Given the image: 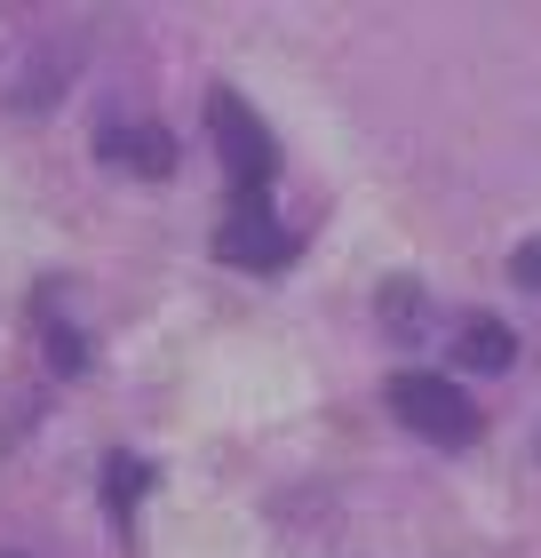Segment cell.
Returning <instances> with one entry per match:
<instances>
[{
    "mask_svg": "<svg viewBox=\"0 0 541 558\" xmlns=\"http://www.w3.org/2000/svg\"><path fill=\"white\" fill-rule=\"evenodd\" d=\"M144 487H151L144 454H104V502H112V519H120V535H127V519H136V495Z\"/></svg>",
    "mask_w": 541,
    "mask_h": 558,
    "instance_id": "6",
    "label": "cell"
},
{
    "mask_svg": "<svg viewBox=\"0 0 541 558\" xmlns=\"http://www.w3.org/2000/svg\"><path fill=\"white\" fill-rule=\"evenodd\" d=\"M509 279H518V288H533V295H541V240H526L518 256H509Z\"/></svg>",
    "mask_w": 541,
    "mask_h": 558,
    "instance_id": "8",
    "label": "cell"
},
{
    "mask_svg": "<svg viewBox=\"0 0 541 558\" xmlns=\"http://www.w3.org/2000/svg\"><path fill=\"white\" fill-rule=\"evenodd\" d=\"M96 151H104V168H120V175H175V136L160 120H112V129L96 136Z\"/></svg>",
    "mask_w": 541,
    "mask_h": 558,
    "instance_id": "4",
    "label": "cell"
},
{
    "mask_svg": "<svg viewBox=\"0 0 541 558\" xmlns=\"http://www.w3.org/2000/svg\"><path fill=\"white\" fill-rule=\"evenodd\" d=\"M48 360H57V375H81V367H88V343L72 336L64 319H48Z\"/></svg>",
    "mask_w": 541,
    "mask_h": 558,
    "instance_id": "7",
    "label": "cell"
},
{
    "mask_svg": "<svg viewBox=\"0 0 541 558\" xmlns=\"http://www.w3.org/2000/svg\"><path fill=\"white\" fill-rule=\"evenodd\" d=\"M533 447H541V430H533Z\"/></svg>",
    "mask_w": 541,
    "mask_h": 558,
    "instance_id": "10",
    "label": "cell"
},
{
    "mask_svg": "<svg viewBox=\"0 0 541 558\" xmlns=\"http://www.w3.org/2000/svg\"><path fill=\"white\" fill-rule=\"evenodd\" d=\"M0 558H16V550H0Z\"/></svg>",
    "mask_w": 541,
    "mask_h": 558,
    "instance_id": "9",
    "label": "cell"
},
{
    "mask_svg": "<svg viewBox=\"0 0 541 558\" xmlns=\"http://www.w3.org/2000/svg\"><path fill=\"white\" fill-rule=\"evenodd\" d=\"M216 264L279 279V271L295 264V232H279L271 199H231V208H223V223H216Z\"/></svg>",
    "mask_w": 541,
    "mask_h": 558,
    "instance_id": "3",
    "label": "cell"
},
{
    "mask_svg": "<svg viewBox=\"0 0 541 558\" xmlns=\"http://www.w3.org/2000/svg\"><path fill=\"white\" fill-rule=\"evenodd\" d=\"M208 136H216V160L231 175V199H271L279 144H271V129L255 120V105L239 88H208Z\"/></svg>",
    "mask_w": 541,
    "mask_h": 558,
    "instance_id": "1",
    "label": "cell"
},
{
    "mask_svg": "<svg viewBox=\"0 0 541 558\" xmlns=\"http://www.w3.org/2000/svg\"><path fill=\"white\" fill-rule=\"evenodd\" d=\"M382 399H391V415L430 447H470L478 439V408H470V391H462L454 375H391Z\"/></svg>",
    "mask_w": 541,
    "mask_h": 558,
    "instance_id": "2",
    "label": "cell"
},
{
    "mask_svg": "<svg viewBox=\"0 0 541 558\" xmlns=\"http://www.w3.org/2000/svg\"><path fill=\"white\" fill-rule=\"evenodd\" d=\"M509 360H518V336H509V319L478 312V319L454 327V367H462V375H502Z\"/></svg>",
    "mask_w": 541,
    "mask_h": 558,
    "instance_id": "5",
    "label": "cell"
}]
</instances>
